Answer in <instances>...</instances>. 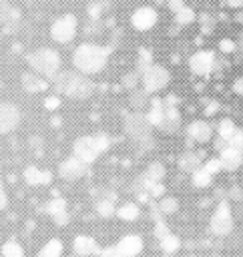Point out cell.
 <instances>
[{
  "label": "cell",
  "mask_w": 243,
  "mask_h": 257,
  "mask_svg": "<svg viewBox=\"0 0 243 257\" xmlns=\"http://www.w3.org/2000/svg\"><path fill=\"white\" fill-rule=\"evenodd\" d=\"M241 131H243V128H241Z\"/></svg>",
  "instance_id": "f907efd6"
},
{
  "label": "cell",
  "mask_w": 243,
  "mask_h": 257,
  "mask_svg": "<svg viewBox=\"0 0 243 257\" xmlns=\"http://www.w3.org/2000/svg\"><path fill=\"white\" fill-rule=\"evenodd\" d=\"M100 257H123V253L116 249V245H112V247L102 249V251H100Z\"/></svg>",
  "instance_id": "b9f144b4"
},
{
  "label": "cell",
  "mask_w": 243,
  "mask_h": 257,
  "mask_svg": "<svg viewBox=\"0 0 243 257\" xmlns=\"http://www.w3.org/2000/svg\"><path fill=\"white\" fill-rule=\"evenodd\" d=\"M54 88L70 98H86L92 92V80H88L86 74L74 72V70H60L54 78Z\"/></svg>",
  "instance_id": "7a4b0ae2"
},
{
  "label": "cell",
  "mask_w": 243,
  "mask_h": 257,
  "mask_svg": "<svg viewBox=\"0 0 243 257\" xmlns=\"http://www.w3.org/2000/svg\"><path fill=\"white\" fill-rule=\"evenodd\" d=\"M0 255L2 257H24V247L16 239H8V241L2 243Z\"/></svg>",
  "instance_id": "d4e9b609"
},
{
  "label": "cell",
  "mask_w": 243,
  "mask_h": 257,
  "mask_svg": "<svg viewBox=\"0 0 243 257\" xmlns=\"http://www.w3.org/2000/svg\"><path fill=\"white\" fill-rule=\"evenodd\" d=\"M157 209H159L161 215H173V213H177V209H179V201H177L175 197H161Z\"/></svg>",
  "instance_id": "f546056e"
},
{
  "label": "cell",
  "mask_w": 243,
  "mask_h": 257,
  "mask_svg": "<svg viewBox=\"0 0 243 257\" xmlns=\"http://www.w3.org/2000/svg\"><path fill=\"white\" fill-rule=\"evenodd\" d=\"M78 32V18L70 12L60 14L50 24V38L56 44H70Z\"/></svg>",
  "instance_id": "5b68a950"
},
{
  "label": "cell",
  "mask_w": 243,
  "mask_h": 257,
  "mask_svg": "<svg viewBox=\"0 0 243 257\" xmlns=\"http://www.w3.org/2000/svg\"><path fill=\"white\" fill-rule=\"evenodd\" d=\"M22 88L26 92H32V94L34 92H44L48 88V82H46L44 76H40V74H36L32 70V72H24L22 74Z\"/></svg>",
  "instance_id": "e0dca14e"
},
{
  "label": "cell",
  "mask_w": 243,
  "mask_h": 257,
  "mask_svg": "<svg viewBox=\"0 0 243 257\" xmlns=\"http://www.w3.org/2000/svg\"><path fill=\"white\" fill-rule=\"evenodd\" d=\"M199 22H201V30H203L205 34H211V32H213L215 20H213L209 14H201V16H199Z\"/></svg>",
  "instance_id": "8d00e7d4"
},
{
  "label": "cell",
  "mask_w": 243,
  "mask_h": 257,
  "mask_svg": "<svg viewBox=\"0 0 243 257\" xmlns=\"http://www.w3.org/2000/svg\"><path fill=\"white\" fill-rule=\"evenodd\" d=\"M159 22V12L153 6H139L131 14V26L139 32H149L157 26Z\"/></svg>",
  "instance_id": "9c48e42d"
},
{
  "label": "cell",
  "mask_w": 243,
  "mask_h": 257,
  "mask_svg": "<svg viewBox=\"0 0 243 257\" xmlns=\"http://www.w3.org/2000/svg\"><path fill=\"white\" fill-rule=\"evenodd\" d=\"M108 56H110L108 46H102L96 42H82L72 52V64L76 72L92 76V74H98L106 66Z\"/></svg>",
  "instance_id": "6da1fadb"
},
{
  "label": "cell",
  "mask_w": 243,
  "mask_h": 257,
  "mask_svg": "<svg viewBox=\"0 0 243 257\" xmlns=\"http://www.w3.org/2000/svg\"><path fill=\"white\" fill-rule=\"evenodd\" d=\"M96 213H98L100 217H112V215H116V207H114V203H110V201H100V203L96 205Z\"/></svg>",
  "instance_id": "836d02e7"
},
{
  "label": "cell",
  "mask_w": 243,
  "mask_h": 257,
  "mask_svg": "<svg viewBox=\"0 0 243 257\" xmlns=\"http://www.w3.org/2000/svg\"><path fill=\"white\" fill-rule=\"evenodd\" d=\"M165 165L163 163H159V161H155V163H151L149 167H147V171H145V179H149V181H153V183H161L163 179H165Z\"/></svg>",
  "instance_id": "4316f807"
},
{
  "label": "cell",
  "mask_w": 243,
  "mask_h": 257,
  "mask_svg": "<svg viewBox=\"0 0 243 257\" xmlns=\"http://www.w3.org/2000/svg\"><path fill=\"white\" fill-rule=\"evenodd\" d=\"M102 12H104V8H102V4H100L98 0L88 2V6H86V14H88V18H90L92 22H98V18L102 16Z\"/></svg>",
  "instance_id": "d6a6232c"
},
{
  "label": "cell",
  "mask_w": 243,
  "mask_h": 257,
  "mask_svg": "<svg viewBox=\"0 0 243 257\" xmlns=\"http://www.w3.org/2000/svg\"><path fill=\"white\" fill-rule=\"evenodd\" d=\"M6 203H8V197H6V189H4V183H2V179H0V211L6 207Z\"/></svg>",
  "instance_id": "bcb514c9"
},
{
  "label": "cell",
  "mask_w": 243,
  "mask_h": 257,
  "mask_svg": "<svg viewBox=\"0 0 243 257\" xmlns=\"http://www.w3.org/2000/svg\"><path fill=\"white\" fill-rule=\"evenodd\" d=\"M215 64H217V58H215V52L211 50H197L189 58V70L195 76H209L215 70Z\"/></svg>",
  "instance_id": "ba28073f"
},
{
  "label": "cell",
  "mask_w": 243,
  "mask_h": 257,
  "mask_svg": "<svg viewBox=\"0 0 243 257\" xmlns=\"http://www.w3.org/2000/svg\"><path fill=\"white\" fill-rule=\"evenodd\" d=\"M155 62H153V52L149 48H139L137 52V72L143 74L147 68H151Z\"/></svg>",
  "instance_id": "83f0119b"
},
{
  "label": "cell",
  "mask_w": 243,
  "mask_h": 257,
  "mask_svg": "<svg viewBox=\"0 0 243 257\" xmlns=\"http://www.w3.org/2000/svg\"><path fill=\"white\" fill-rule=\"evenodd\" d=\"M62 241L60 239H50L48 243H44V247H40L36 257H62Z\"/></svg>",
  "instance_id": "cb8c5ba5"
},
{
  "label": "cell",
  "mask_w": 243,
  "mask_h": 257,
  "mask_svg": "<svg viewBox=\"0 0 243 257\" xmlns=\"http://www.w3.org/2000/svg\"><path fill=\"white\" fill-rule=\"evenodd\" d=\"M110 141L104 137V135H94V137H80L74 141V147H72V153L76 159H80L82 163L90 165L92 161L98 159V155H102L106 149H108Z\"/></svg>",
  "instance_id": "277c9868"
},
{
  "label": "cell",
  "mask_w": 243,
  "mask_h": 257,
  "mask_svg": "<svg viewBox=\"0 0 243 257\" xmlns=\"http://www.w3.org/2000/svg\"><path fill=\"white\" fill-rule=\"evenodd\" d=\"M229 147H233V149H237V151H241V153H243V131H241V128L231 137Z\"/></svg>",
  "instance_id": "ab89813d"
},
{
  "label": "cell",
  "mask_w": 243,
  "mask_h": 257,
  "mask_svg": "<svg viewBox=\"0 0 243 257\" xmlns=\"http://www.w3.org/2000/svg\"><path fill=\"white\" fill-rule=\"evenodd\" d=\"M26 62L36 74H40L44 78H50V80L60 72V64H62L60 54L54 48H48V46H42V48H36L32 52H28Z\"/></svg>",
  "instance_id": "3957f363"
},
{
  "label": "cell",
  "mask_w": 243,
  "mask_h": 257,
  "mask_svg": "<svg viewBox=\"0 0 243 257\" xmlns=\"http://www.w3.org/2000/svg\"><path fill=\"white\" fill-rule=\"evenodd\" d=\"M72 249L78 257H90L98 251V245L90 235H76L72 241Z\"/></svg>",
  "instance_id": "5bb4252c"
},
{
  "label": "cell",
  "mask_w": 243,
  "mask_h": 257,
  "mask_svg": "<svg viewBox=\"0 0 243 257\" xmlns=\"http://www.w3.org/2000/svg\"><path fill=\"white\" fill-rule=\"evenodd\" d=\"M167 6H169V10L175 14V12H179L183 6H187L185 4V0H167Z\"/></svg>",
  "instance_id": "7bdbcfd3"
},
{
  "label": "cell",
  "mask_w": 243,
  "mask_h": 257,
  "mask_svg": "<svg viewBox=\"0 0 243 257\" xmlns=\"http://www.w3.org/2000/svg\"><path fill=\"white\" fill-rule=\"evenodd\" d=\"M209 231L217 237H225L233 231V213H231V205L227 201H221L215 207V211L209 219Z\"/></svg>",
  "instance_id": "52a82bcc"
},
{
  "label": "cell",
  "mask_w": 243,
  "mask_h": 257,
  "mask_svg": "<svg viewBox=\"0 0 243 257\" xmlns=\"http://www.w3.org/2000/svg\"><path fill=\"white\" fill-rule=\"evenodd\" d=\"M235 48H237V44L231 38H221L219 40V50L223 54H231V52H235Z\"/></svg>",
  "instance_id": "74e56055"
},
{
  "label": "cell",
  "mask_w": 243,
  "mask_h": 257,
  "mask_svg": "<svg viewBox=\"0 0 243 257\" xmlns=\"http://www.w3.org/2000/svg\"><path fill=\"white\" fill-rule=\"evenodd\" d=\"M139 80H141V74H139L137 70L127 72V74L123 76V84H125V88H129V90H135L137 84H139Z\"/></svg>",
  "instance_id": "e575fe53"
},
{
  "label": "cell",
  "mask_w": 243,
  "mask_h": 257,
  "mask_svg": "<svg viewBox=\"0 0 243 257\" xmlns=\"http://www.w3.org/2000/svg\"><path fill=\"white\" fill-rule=\"evenodd\" d=\"M167 233H171V229L167 227V223H165V221H157V223H155V237H157V241H159L161 237H165Z\"/></svg>",
  "instance_id": "60d3db41"
},
{
  "label": "cell",
  "mask_w": 243,
  "mask_h": 257,
  "mask_svg": "<svg viewBox=\"0 0 243 257\" xmlns=\"http://www.w3.org/2000/svg\"><path fill=\"white\" fill-rule=\"evenodd\" d=\"M187 139L191 143H199V145L209 143L213 139V126L207 120H193L187 126Z\"/></svg>",
  "instance_id": "4fadbf2b"
},
{
  "label": "cell",
  "mask_w": 243,
  "mask_h": 257,
  "mask_svg": "<svg viewBox=\"0 0 243 257\" xmlns=\"http://www.w3.org/2000/svg\"><path fill=\"white\" fill-rule=\"evenodd\" d=\"M233 92L237 94V96H243V76H237L235 80H233Z\"/></svg>",
  "instance_id": "ee69618b"
},
{
  "label": "cell",
  "mask_w": 243,
  "mask_h": 257,
  "mask_svg": "<svg viewBox=\"0 0 243 257\" xmlns=\"http://www.w3.org/2000/svg\"><path fill=\"white\" fill-rule=\"evenodd\" d=\"M139 215H141V209H139V205L133 203V201H127V203H123L120 207H116V217L123 219V221H137Z\"/></svg>",
  "instance_id": "ffe728a7"
},
{
  "label": "cell",
  "mask_w": 243,
  "mask_h": 257,
  "mask_svg": "<svg viewBox=\"0 0 243 257\" xmlns=\"http://www.w3.org/2000/svg\"><path fill=\"white\" fill-rule=\"evenodd\" d=\"M163 116H165V100L159 96H153L147 110V122L159 128V124L163 122Z\"/></svg>",
  "instance_id": "ac0fdd59"
},
{
  "label": "cell",
  "mask_w": 243,
  "mask_h": 257,
  "mask_svg": "<svg viewBox=\"0 0 243 257\" xmlns=\"http://www.w3.org/2000/svg\"><path fill=\"white\" fill-rule=\"evenodd\" d=\"M179 126H181V112H179V108L165 104V116H163V122L159 124V128L163 133H175Z\"/></svg>",
  "instance_id": "d6986e66"
},
{
  "label": "cell",
  "mask_w": 243,
  "mask_h": 257,
  "mask_svg": "<svg viewBox=\"0 0 243 257\" xmlns=\"http://www.w3.org/2000/svg\"><path fill=\"white\" fill-rule=\"evenodd\" d=\"M173 18H175V22H177L179 26H189V24H193V22L197 20V12H195L191 6H183L179 12L173 14Z\"/></svg>",
  "instance_id": "484cf974"
},
{
  "label": "cell",
  "mask_w": 243,
  "mask_h": 257,
  "mask_svg": "<svg viewBox=\"0 0 243 257\" xmlns=\"http://www.w3.org/2000/svg\"><path fill=\"white\" fill-rule=\"evenodd\" d=\"M179 165H181V169L183 171H197L199 167H201V157L197 155V153H185L183 157H181V161H179Z\"/></svg>",
  "instance_id": "f1b7e54d"
},
{
  "label": "cell",
  "mask_w": 243,
  "mask_h": 257,
  "mask_svg": "<svg viewBox=\"0 0 243 257\" xmlns=\"http://www.w3.org/2000/svg\"><path fill=\"white\" fill-rule=\"evenodd\" d=\"M159 247L163 249V253L173 255V253H177V251L181 249V239H179L175 233H167L165 237L159 239Z\"/></svg>",
  "instance_id": "603a6c76"
},
{
  "label": "cell",
  "mask_w": 243,
  "mask_h": 257,
  "mask_svg": "<svg viewBox=\"0 0 243 257\" xmlns=\"http://www.w3.org/2000/svg\"><path fill=\"white\" fill-rule=\"evenodd\" d=\"M217 108H219V104H217V102H211V104L205 108V114H209V116H211V114H215V112H217Z\"/></svg>",
  "instance_id": "c3c4849f"
},
{
  "label": "cell",
  "mask_w": 243,
  "mask_h": 257,
  "mask_svg": "<svg viewBox=\"0 0 243 257\" xmlns=\"http://www.w3.org/2000/svg\"><path fill=\"white\" fill-rule=\"evenodd\" d=\"M141 82H143V90L147 94H157L171 82V72L163 64H153L151 68H147L141 74Z\"/></svg>",
  "instance_id": "8992f818"
},
{
  "label": "cell",
  "mask_w": 243,
  "mask_h": 257,
  "mask_svg": "<svg viewBox=\"0 0 243 257\" xmlns=\"http://www.w3.org/2000/svg\"><path fill=\"white\" fill-rule=\"evenodd\" d=\"M20 124V108L12 102H0V135L12 133Z\"/></svg>",
  "instance_id": "30bf717a"
},
{
  "label": "cell",
  "mask_w": 243,
  "mask_h": 257,
  "mask_svg": "<svg viewBox=\"0 0 243 257\" xmlns=\"http://www.w3.org/2000/svg\"><path fill=\"white\" fill-rule=\"evenodd\" d=\"M86 171V163H82L80 159H76L74 155L72 157H66L60 165H58V175L64 179V181H76L84 175Z\"/></svg>",
  "instance_id": "8fae6325"
},
{
  "label": "cell",
  "mask_w": 243,
  "mask_h": 257,
  "mask_svg": "<svg viewBox=\"0 0 243 257\" xmlns=\"http://www.w3.org/2000/svg\"><path fill=\"white\" fill-rule=\"evenodd\" d=\"M44 211L50 215V217H56L58 213H64L66 211V201L62 197H54L50 199L46 205H44Z\"/></svg>",
  "instance_id": "4dcf8cb0"
},
{
  "label": "cell",
  "mask_w": 243,
  "mask_h": 257,
  "mask_svg": "<svg viewBox=\"0 0 243 257\" xmlns=\"http://www.w3.org/2000/svg\"><path fill=\"white\" fill-rule=\"evenodd\" d=\"M116 249L123 253V257H137L145 249V241L141 235L127 233L116 241Z\"/></svg>",
  "instance_id": "7c38bea8"
},
{
  "label": "cell",
  "mask_w": 243,
  "mask_h": 257,
  "mask_svg": "<svg viewBox=\"0 0 243 257\" xmlns=\"http://www.w3.org/2000/svg\"><path fill=\"white\" fill-rule=\"evenodd\" d=\"M239 128H237V124H235V120L233 118H229V116H225V118H221L219 122H217V137H221L223 141H231V137L237 133Z\"/></svg>",
  "instance_id": "44dd1931"
},
{
  "label": "cell",
  "mask_w": 243,
  "mask_h": 257,
  "mask_svg": "<svg viewBox=\"0 0 243 257\" xmlns=\"http://www.w3.org/2000/svg\"><path fill=\"white\" fill-rule=\"evenodd\" d=\"M54 219V223L58 225V227H64L66 223H68V211H64V213H58L56 217H52Z\"/></svg>",
  "instance_id": "f6af8a7d"
},
{
  "label": "cell",
  "mask_w": 243,
  "mask_h": 257,
  "mask_svg": "<svg viewBox=\"0 0 243 257\" xmlns=\"http://www.w3.org/2000/svg\"><path fill=\"white\" fill-rule=\"evenodd\" d=\"M203 167H205L213 177H215L217 173H221V171H223V163H221V159H219V157H211V159H207Z\"/></svg>",
  "instance_id": "d590c367"
},
{
  "label": "cell",
  "mask_w": 243,
  "mask_h": 257,
  "mask_svg": "<svg viewBox=\"0 0 243 257\" xmlns=\"http://www.w3.org/2000/svg\"><path fill=\"white\" fill-rule=\"evenodd\" d=\"M44 108H48V110H56V108H60V96H58V94L44 96Z\"/></svg>",
  "instance_id": "f35d334b"
},
{
  "label": "cell",
  "mask_w": 243,
  "mask_h": 257,
  "mask_svg": "<svg viewBox=\"0 0 243 257\" xmlns=\"http://www.w3.org/2000/svg\"><path fill=\"white\" fill-rule=\"evenodd\" d=\"M191 183H193V187H197V189H207V187L213 183V175L201 165L197 171L191 173Z\"/></svg>",
  "instance_id": "7402d4cb"
},
{
  "label": "cell",
  "mask_w": 243,
  "mask_h": 257,
  "mask_svg": "<svg viewBox=\"0 0 243 257\" xmlns=\"http://www.w3.org/2000/svg\"><path fill=\"white\" fill-rule=\"evenodd\" d=\"M221 163H223V171H237L241 165H243V153L233 149V147H225L219 155Z\"/></svg>",
  "instance_id": "2e32d148"
},
{
  "label": "cell",
  "mask_w": 243,
  "mask_h": 257,
  "mask_svg": "<svg viewBox=\"0 0 243 257\" xmlns=\"http://www.w3.org/2000/svg\"><path fill=\"white\" fill-rule=\"evenodd\" d=\"M225 4L233 10H241L243 8V0H225Z\"/></svg>",
  "instance_id": "7dc6e473"
},
{
  "label": "cell",
  "mask_w": 243,
  "mask_h": 257,
  "mask_svg": "<svg viewBox=\"0 0 243 257\" xmlns=\"http://www.w3.org/2000/svg\"><path fill=\"white\" fill-rule=\"evenodd\" d=\"M20 18H22V12L16 4H12L10 0H0V26L18 24Z\"/></svg>",
  "instance_id": "9a60e30c"
},
{
  "label": "cell",
  "mask_w": 243,
  "mask_h": 257,
  "mask_svg": "<svg viewBox=\"0 0 243 257\" xmlns=\"http://www.w3.org/2000/svg\"><path fill=\"white\" fill-rule=\"evenodd\" d=\"M42 173L44 171H40V169H36V167H26L24 169V181L28 183V185H32V187H38V185H42Z\"/></svg>",
  "instance_id": "1f68e13d"
},
{
  "label": "cell",
  "mask_w": 243,
  "mask_h": 257,
  "mask_svg": "<svg viewBox=\"0 0 243 257\" xmlns=\"http://www.w3.org/2000/svg\"><path fill=\"white\" fill-rule=\"evenodd\" d=\"M0 38H2V34H0Z\"/></svg>",
  "instance_id": "681fc988"
}]
</instances>
